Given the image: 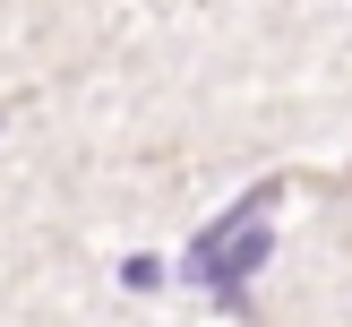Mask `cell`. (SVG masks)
I'll list each match as a JSON object with an SVG mask.
<instances>
[{"mask_svg": "<svg viewBox=\"0 0 352 327\" xmlns=\"http://www.w3.org/2000/svg\"><path fill=\"white\" fill-rule=\"evenodd\" d=\"M284 198V181H258L250 198H232L206 233H189V284H206L223 310H250V275L267 267V207Z\"/></svg>", "mask_w": 352, "mask_h": 327, "instance_id": "1", "label": "cell"}]
</instances>
